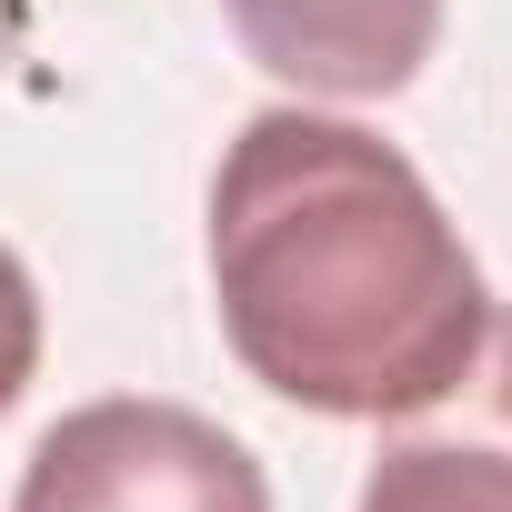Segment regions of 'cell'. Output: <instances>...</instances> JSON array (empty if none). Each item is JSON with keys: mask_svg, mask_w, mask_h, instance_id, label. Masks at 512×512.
<instances>
[{"mask_svg": "<svg viewBox=\"0 0 512 512\" xmlns=\"http://www.w3.org/2000/svg\"><path fill=\"white\" fill-rule=\"evenodd\" d=\"M211 302L231 362L332 422L432 402L492 322L432 181L362 121L251 111L211 171Z\"/></svg>", "mask_w": 512, "mask_h": 512, "instance_id": "1", "label": "cell"}, {"mask_svg": "<svg viewBox=\"0 0 512 512\" xmlns=\"http://www.w3.org/2000/svg\"><path fill=\"white\" fill-rule=\"evenodd\" d=\"M11 512H272V482L211 412L121 392L31 442Z\"/></svg>", "mask_w": 512, "mask_h": 512, "instance_id": "2", "label": "cell"}, {"mask_svg": "<svg viewBox=\"0 0 512 512\" xmlns=\"http://www.w3.org/2000/svg\"><path fill=\"white\" fill-rule=\"evenodd\" d=\"M352 512H512V312L482 322V352L432 402L382 422Z\"/></svg>", "mask_w": 512, "mask_h": 512, "instance_id": "3", "label": "cell"}, {"mask_svg": "<svg viewBox=\"0 0 512 512\" xmlns=\"http://www.w3.org/2000/svg\"><path fill=\"white\" fill-rule=\"evenodd\" d=\"M221 21L312 101H392L442 41V0H221Z\"/></svg>", "mask_w": 512, "mask_h": 512, "instance_id": "4", "label": "cell"}, {"mask_svg": "<svg viewBox=\"0 0 512 512\" xmlns=\"http://www.w3.org/2000/svg\"><path fill=\"white\" fill-rule=\"evenodd\" d=\"M31 372H41V292L21 272V251L0 241V412L31 392Z\"/></svg>", "mask_w": 512, "mask_h": 512, "instance_id": "5", "label": "cell"}]
</instances>
